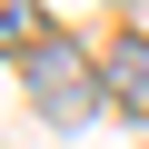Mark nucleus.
<instances>
[{
    "label": "nucleus",
    "instance_id": "1",
    "mask_svg": "<svg viewBox=\"0 0 149 149\" xmlns=\"http://www.w3.org/2000/svg\"><path fill=\"white\" fill-rule=\"evenodd\" d=\"M20 70H30V100H40L60 129H80V119H90V100H100V90H90V70H80V50H70V40H50V50H40V60H20Z\"/></svg>",
    "mask_w": 149,
    "mask_h": 149
},
{
    "label": "nucleus",
    "instance_id": "2",
    "mask_svg": "<svg viewBox=\"0 0 149 149\" xmlns=\"http://www.w3.org/2000/svg\"><path fill=\"white\" fill-rule=\"evenodd\" d=\"M100 80H109V90H119V100H129V109L149 119V40H109V60H100Z\"/></svg>",
    "mask_w": 149,
    "mask_h": 149
},
{
    "label": "nucleus",
    "instance_id": "3",
    "mask_svg": "<svg viewBox=\"0 0 149 149\" xmlns=\"http://www.w3.org/2000/svg\"><path fill=\"white\" fill-rule=\"evenodd\" d=\"M50 30H40V0H0V60H40Z\"/></svg>",
    "mask_w": 149,
    "mask_h": 149
}]
</instances>
